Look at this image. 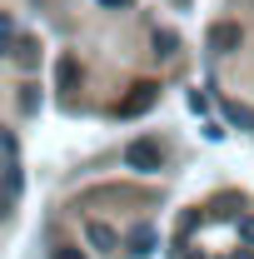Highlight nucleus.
Here are the masks:
<instances>
[{
	"label": "nucleus",
	"instance_id": "f257e3e1",
	"mask_svg": "<svg viewBox=\"0 0 254 259\" xmlns=\"http://www.w3.org/2000/svg\"><path fill=\"white\" fill-rule=\"evenodd\" d=\"M125 160L135 164V169H159V164H164V150H159L155 140H135L125 150Z\"/></svg>",
	"mask_w": 254,
	"mask_h": 259
},
{
	"label": "nucleus",
	"instance_id": "f03ea898",
	"mask_svg": "<svg viewBox=\"0 0 254 259\" xmlns=\"http://www.w3.org/2000/svg\"><path fill=\"white\" fill-rule=\"evenodd\" d=\"M209 45H215V50H239V45H244V30H239L234 20H224V25L209 30Z\"/></svg>",
	"mask_w": 254,
	"mask_h": 259
},
{
	"label": "nucleus",
	"instance_id": "7ed1b4c3",
	"mask_svg": "<svg viewBox=\"0 0 254 259\" xmlns=\"http://www.w3.org/2000/svg\"><path fill=\"white\" fill-rule=\"evenodd\" d=\"M220 115L234 130H254V110H249V105H239V100H220Z\"/></svg>",
	"mask_w": 254,
	"mask_h": 259
},
{
	"label": "nucleus",
	"instance_id": "20e7f679",
	"mask_svg": "<svg viewBox=\"0 0 254 259\" xmlns=\"http://www.w3.org/2000/svg\"><path fill=\"white\" fill-rule=\"evenodd\" d=\"M155 105V85H140V95H130L125 105H120V115H135V110H150Z\"/></svg>",
	"mask_w": 254,
	"mask_h": 259
},
{
	"label": "nucleus",
	"instance_id": "39448f33",
	"mask_svg": "<svg viewBox=\"0 0 254 259\" xmlns=\"http://www.w3.org/2000/svg\"><path fill=\"white\" fill-rule=\"evenodd\" d=\"M85 234H90V244H95V249H115V229H110V225L90 220V229H85Z\"/></svg>",
	"mask_w": 254,
	"mask_h": 259
},
{
	"label": "nucleus",
	"instance_id": "423d86ee",
	"mask_svg": "<svg viewBox=\"0 0 254 259\" xmlns=\"http://www.w3.org/2000/svg\"><path fill=\"white\" fill-rule=\"evenodd\" d=\"M130 249H135V254H150V249H155V229L140 225L135 234H130Z\"/></svg>",
	"mask_w": 254,
	"mask_h": 259
},
{
	"label": "nucleus",
	"instance_id": "0eeeda50",
	"mask_svg": "<svg viewBox=\"0 0 254 259\" xmlns=\"http://www.w3.org/2000/svg\"><path fill=\"white\" fill-rule=\"evenodd\" d=\"M175 50H180V40H175L170 30H155V55L159 60H175Z\"/></svg>",
	"mask_w": 254,
	"mask_h": 259
},
{
	"label": "nucleus",
	"instance_id": "6e6552de",
	"mask_svg": "<svg viewBox=\"0 0 254 259\" xmlns=\"http://www.w3.org/2000/svg\"><path fill=\"white\" fill-rule=\"evenodd\" d=\"M55 80H60V85H75V80H80V70H75V60H65L60 70H55Z\"/></svg>",
	"mask_w": 254,
	"mask_h": 259
},
{
	"label": "nucleus",
	"instance_id": "1a4fd4ad",
	"mask_svg": "<svg viewBox=\"0 0 254 259\" xmlns=\"http://www.w3.org/2000/svg\"><path fill=\"white\" fill-rule=\"evenodd\" d=\"M15 150H20V145H15V135L0 125V155H15Z\"/></svg>",
	"mask_w": 254,
	"mask_h": 259
},
{
	"label": "nucleus",
	"instance_id": "9d476101",
	"mask_svg": "<svg viewBox=\"0 0 254 259\" xmlns=\"http://www.w3.org/2000/svg\"><path fill=\"white\" fill-rule=\"evenodd\" d=\"M10 30H15V20H5V15H0V55H5V40H10Z\"/></svg>",
	"mask_w": 254,
	"mask_h": 259
},
{
	"label": "nucleus",
	"instance_id": "9b49d317",
	"mask_svg": "<svg viewBox=\"0 0 254 259\" xmlns=\"http://www.w3.org/2000/svg\"><path fill=\"white\" fill-rule=\"evenodd\" d=\"M55 259H85L80 249H55Z\"/></svg>",
	"mask_w": 254,
	"mask_h": 259
},
{
	"label": "nucleus",
	"instance_id": "f8f14e48",
	"mask_svg": "<svg viewBox=\"0 0 254 259\" xmlns=\"http://www.w3.org/2000/svg\"><path fill=\"white\" fill-rule=\"evenodd\" d=\"M95 5H110V10H125L130 0H95Z\"/></svg>",
	"mask_w": 254,
	"mask_h": 259
},
{
	"label": "nucleus",
	"instance_id": "ddd939ff",
	"mask_svg": "<svg viewBox=\"0 0 254 259\" xmlns=\"http://www.w3.org/2000/svg\"><path fill=\"white\" fill-rule=\"evenodd\" d=\"M244 239H254V220H244Z\"/></svg>",
	"mask_w": 254,
	"mask_h": 259
}]
</instances>
